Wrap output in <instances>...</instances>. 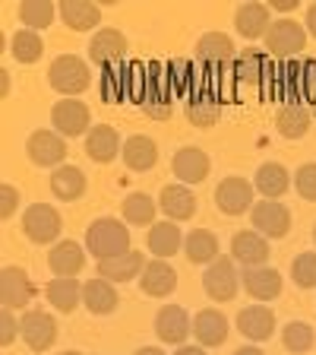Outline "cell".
Wrapping results in <instances>:
<instances>
[{
    "label": "cell",
    "mask_w": 316,
    "mask_h": 355,
    "mask_svg": "<svg viewBox=\"0 0 316 355\" xmlns=\"http://www.w3.org/2000/svg\"><path fill=\"white\" fill-rule=\"evenodd\" d=\"M86 251L98 260H111L130 251V232L120 219L102 216L86 229Z\"/></svg>",
    "instance_id": "cell-1"
},
{
    "label": "cell",
    "mask_w": 316,
    "mask_h": 355,
    "mask_svg": "<svg viewBox=\"0 0 316 355\" xmlns=\"http://www.w3.org/2000/svg\"><path fill=\"white\" fill-rule=\"evenodd\" d=\"M48 83H51L64 98H73L92 86V73H89L86 60H80L76 54H64V58H57L48 67Z\"/></svg>",
    "instance_id": "cell-2"
},
{
    "label": "cell",
    "mask_w": 316,
    "mask_h": 355,
    "mask_svg": "<svg viewBox=\"0 0 316 355\" xmlns=\"http://www.w3.org/2000/svg\"><path fill=\"white\" fill-rule=\"evenodd\" d=\"M203 288H206V295L212 302H231L237 295V288H241V273H237L234 266V257H219L215 263L206 266V273H203Z\"/></svg>",
    "instance_id": "cell-3"
},
{
    "label": "cell",
    "mask_w": 316,
    "mask_h": 355,
    "mask_svg": "<svg viewBox=\"0 0 316 355\" xmlns=\"http://www.w3.org/2000/svg\"><path fill=\"white\" fill-rule=\"evenodd\" d=\"M250 219H253V232H259L263 238H272V241H281L291 232V213H288V207H281L279 200L253 203Z\"/></svg>",
    "instance_id": "cell-4"
},
{
    "label": "cell",
    "mask_w": 316,
    "mask_h": 355,
    "mask_svg": "<svg viewBox=\"0 0 316 355\" xmlns=\"http://www.w3.org/2000/svg\"><path fill=\"white\" fill-rule=\"evenodd\" d=\"M26 155L38 168H60L66 159V143L57 130H35L26 140Z\"/></svg>",
    "instance_id": "cell-5"
},
{
    "label": "cell",
    "mask_w": 316,
    "mask_h": 355,
    "mask_svg": "<svg viewBox=\"0 0 316 355\" xmlns=\"http://www.w3.org/2000/svg\"><path fill=\"white\" fill-rule=\"evenodd\" d=\"M19 327H22V343L32 352H44V349H51L54 340H57V320L41 308L26 311L19 318Z\"/></svg>",
    "instance_id": "cell-6"
},
{
    "label": "cell",
    "mask_w": 316,
    "mask_h": 355,
    "mask_svg": "<svg viewBox=\"0 0 316 355\" xmlns=\"http://www.w3.org/2000/svg\"><path fill=\"white\" fill-rule=\"evenodd\" d=\"M22 232L32 244H54L60 238V216L54 207L35 203L22 213Z\"/></svg>",
    "instance_id": "cell-7"
},
{
    "label": "cell",
    "mask_w": 316,
    "mask_h": 355,
    "mask_svg": "<svg viewBox=\"0 0 316 355\" xmlns=\"http://www.w3.org/2000/svg\"><path fill=\"white\" fill-rule=\"evenodd\" d=\"M304 44H307V29L295 19H279L266 32V48L279 58H295L304 51Z\"/></svg>",
    "instance_id": "cell-8"
},
{
    "label": "cell",
    "mask_w": 316,
    "mask_h": 355,
    "mask_svg": "<svg viewBox=\"0 0 316 355\" xmlns=\"http://www.w3.org/2000/svg\"><path fill=\"white\" fill-rule=\"evenodd\" d=\"M51 124L60 137H82V133L92 130V118H89V108L80 98H60L51 111Z\"/></svg>",
    "instance_id": "cell-9"
},
{
    "label": "cell",
    "mask_w": 316,
    "mask_h": 355,
    "mask_svg": "<svg viewBox=\"0 0 316 355\" xmlns=\"http://www.w3.org/2000/svg\"><path fill=\"white\" fill-rule=\"evenodd\" d=\"M253 193L257 187L247 181V178H225L219 187H215V203L225 216H243L247 209H253Z\"/></svg>",
    "instance_id": "cell-10"
},
{
    "label": "cell",
    "mask_w": 316,
    "mask_h": 355,
    "mask_svg": "<svg viewBox=\"0 0 316 355\" xmlns=\"http://www.w3.org/2000/svg\"><path fill=\"white\" fill-rule=\"evenodd\" d=\"M155 333L162 343L171 346H187V336H193V320L184 308L177 304H165L158 314H155Z\"/></svg>",
    "instance_id": "cell-11"
},
{
    "label": "cell",
    "mask_w": 316,
    "mask_h": 355,
    "mask_svg": "<svg viewBox=\"0 0 316 355\" xmlns=\"http://www.w3.org/2000/svg\"><path fill=\"white\" fill-rule=\"evenodd\" d=\"M35 295L32 288V279L22 266H3L0 273V298H3V311H13V308H26Z\"/></svg>",
    "instance_id": "cell-12"
},
{
    "label": "cell",
    "mask_w": 316,
    "mask_h": 355,
    "mask_svg": "<svg viewBox=\"0 0 316 355\" xmlns=\"http://www.w3.org/2000/svg\"><path fill=\"white\" fill-rule=\"evenodd\" d=\"M231 257L234 263H241L243 270H250V266H266L269 260V238H263L259 232H237L231 238Z\"/></svg>",
    "instance_id": "cell-13"
},
{
    "label": "cell",
    "mask_w": 316,
    "mask_h": 355,
    "mask_svg": "<svg viewBox=\"0 0 316 355\" xmlns=\"http://www.w3.org/2000/svg\"><path fill=\"white\" fill-rule=\"evenodd\" d=\"M127 54V38L120 29H98L89 42V58L98 67L120 64V58Z\"/></svg>",
    "instance_id": "cell-14"
},
{
    "label": "cell",
    "mask_w": 316,
    "mask_h": 355,
    "mask_svg": "<svg viewBox=\"0 0 316 355\" xmlns=\"http://www.w3.org/2000/svg\"><path fill=\"white\" fill-rule=\"evenodd\" d=\"M237 330H241L250 343L272 340V333H275L272 308H263V304H250V308H243L241 314H237Z\"/></svg>",
    "instance_id": "cell-15"
},
{
    "label": "cell",
    "mask_w": 316,
    "mask_h": 355,
    "mask_svg": "<svg viewBox=\"0 0 316 355\" xmlns=\"http://www.w3.org/2000/svg\"><path fill=\"white\" fill-rule=\"evenodd\" d=\"M241 286L257 302H272V298L281 295V273L272 266H250V270L241 273Z\"/></svg>",
    "instance_id": "cell-16"
},
{
    "label": "cell",
    "mask_w": 316,
    "mask_h": 355,
    "mask_svg": "<svg viewBox=\"0 0 316 355\" xmlns=\"http://www.w3.org/2000/svg\"><path fill=\"white\" fill-rule=\"evenodd\" d=\"M171 171H174L177 181H184L187 187L206 181L209 175V155L196 146H184L174 153V162H171Z\"/></svg>",
    "instance_id": "cell-17"
},
{
    "label": "cell",
    "mask_w": 316,
    "mask_h": 355,
    "mask_svg": "<svg viewBox=\"0 0 316 355\" xmlns=\"http://www.w3.org/2000/svg\"><path fill=\"white\" fill-rule=\"evenodd\" d=\"M120 149H124L120 146V133L111 124H95L86 133V155L92 159V162L108 165L111 159H118Z\"/></svg>",
    "instance_id": "cell-18"
},
{
    "label": "cell",
    "mask_w": 316,
    "mask_h": 355,
    "mask_svg": "<svg viewBox=\"0 0 316 355\" xmlns=\"http://www.w3.org/2000/svg\"><path fill=\"white\" fill-rule=\"evenodd\" d=\"M174 288H177V273L168 260H152V263H146V270H142V276H140L142 295L165 298V295H171Z\"/></svg>",
    "instance_id": "cell-19"
},
{
    "label": "cell",
    "mask_w": 316,
    "mask_h": 355,
    "mask_svg": "<svg viewBox=\"0 0 316 355\" xmlns=\"http://www.w3.org/2000/svg\"><path fill=\"white\" fill-rule=\"evenodd\" d=\"M193 336H196V343L203 349L221 346V343L228 340V320H225V314L215 308L199 311L196 318H193Z\"/></svg>",
    "instance_id": "cell-20"
},
{
    "label": "cell",
    "mask_w": 316,
    "mask_h": 355,
    "mask_svg": "<svg viewBox=\"0 0 316 355\" xmlns=\"http://www.w3.org/2000/svg\"><path fill=\"white\" fill-rule=\"evenodd\" d=\"M146 270V257L140 251H127L120 257L98 260V276L108 282H133L136 276H142Z\"/></svg>",
    "instance_id": "cell-21"
},
{
    "label": "cell",
    "mask_w": 316,
    "mask_h": 355,
    "mask_svg": "<svg viewBox=\"0 0 316 355\" xmlns=\"http://www.w3.org/2000/svg\"><path fill=\"white\" fill-rule=\"evenodd\" d=\"M158 209L168 216L171 222H184L196 213V197L187 184H168L158 197Z\"/></svg>",
    "instance_id": "cell-22"
},
{
    "label": "cell",
    "mask_w": 316,
    "mask_h": 355,
    "mask_svg": "<svg viewBox=\"0 0 316 355\" xmlns=\"http://www.w3.org/2000/svg\"><path fill=\"white\" fill-rule=\"evenodd\" d=\"M120 295H118V288H114V282L108 279H92L82 286V304H86L89 314H95V318H104V314H111V311L118 308Z\"/></svg>",
    "instance_id": "cell-23"
},
{
    "label": "cell",
    "mask_w": 316,
    "mask_h": 355,
    "mask_svg": "<svg viewBox=\"0 0 316 355\" xmlns=\"http://www.w3.org/2000/svg\"><path fill=\"white\" fill-rule=\"evenodd\" d=\"M272 26V16H269V3H241L234 13V29L243 38H266Z\"/></svg>",
    "instance_id": "cell-24"
},
{
    "label": "cell",
    "mask_w": 316,
    "mask_h": 355,
    "mask_svg": "<svg viewBox=\"0 0 316 355\" xmlns=\"http://www.w3.org/2000/svg\"><path fill=\"white\" fill-rule=\"evenodd\" d=\"M48 266L54 270V276H64V279H73L86 266V251H82L76 241H57L48 254Z\"/></svg>",
    "instance_id": "cell-25"
},
{
    "label": "cell",
    "mask_w": 316,
    "mask_h": 355,
    "mask_svg": "<svg viewBox=\"0 0 316 355\" xmlns=\"http://www.w3.org/2000/svg\"><path fill=\"white\" fill-rule=\"evenodd\" d=\"M120 155H124V165L130 171H149V168H155V162H158V146H155L152 137L136 133V137L124 140Z\"/></svg>",
    "instance_id": "cell-26"
},
{
    "label": "cell",
    "mask_w": 316,
    "mask_h": 355,
    "mask_svg": "<svg viewBox=\"0 0 316 355\" xmlns=\"http://www.w3.org/2000/svg\"><path fill=\"white\" fill-rule=\"evenodd\" d=\"M149 251L155 254V260H165V257H174L180 248H184V235H180V229H177L174 222H155V225H149Z\"/></svg>",
    "instance_id": "cell-27"
},
{
    "label": "cell",
    "mask_w": 316,
    "mask_h": 355,
    "mask_svg": "<svg viewBox=\"0 0 316 355\" xmlns=\"http://www.w3.org/2000/svg\"><path fill=\"white\" fill-rule=\"evenodd\" d=\"M253 187L263 193V200H279L281 193L291 187V175H288L285 165L266 162V165H259L257 175H253Z\"/></svg>",
    "instance_id": "cell-28"
},
{
    "label": "cell",
    "mask_w": 316,
    "mask_h": 355,
    "mask_svg": "<svg viewBox=\"0 0 316 355\" xmlns=\"http://www.w3.org/2000/svg\"><path fill=\"white\" fill-rule=\"evenodd\" d=\"M310 114L304 105L297 102H288L279 108V114H275V127H279V133L285 137V140H304L310 130Z\"/></svg>",
    "instance_id": "cell-29"
},
{
    "label": "cell",
    "mask_w": 316,
    "mask_h": 355,
    "mask_svg": "<svg viewBox=\"0 0 316 355\" xmlns=\"http://www.w3.org/2000/svg\"><path fill=\"white\" fill-rule=\"evenodd\" d=\"M51 193L57 200H64V203L80 200L82 193H86V175H82V168H76V165H60V168H54Z\"/></svg>",
    "instance_id": "cell-30"
},
{
    "label": "cell",
    "mask_w": 316,
    "mask_h": 355,
    "mask_svg": "<svg viewBox=\"0 0 316 355\" xmlns=\"http://www.w3.org/2000/svg\"><path fill=\"white\" fill-rule=\"evenodd\" d=\"M60 19L70 26L73 32H86V29H95L98 19H102V10L89 0H64L60 3Z\"/></svg>",
    "instance_id": "cell-31"
},
{
    "label": "cell",
    "mask_w": 316,
    "mask_h": 355,
    "mask_svg": "<svg viewBox=\"0 0 316 355\" xmlns=\"http://www.w3.org/2000/svg\"><path fill=\"white\" fill-rule=\"evenodd\" d=\"M234 42L225 32H206L196 42V58L206 64H228V60H234Z\"/></svg>",
    "instance_id": "cell-32"
},
{
    "label": "cell",
    "mask_w": 316,
    "mask_h": 355,
    "mask_svg": "<svg viewBox=\"0 0 316 355\" xmlns=\"http://www.w3.org/2000/svg\"><path fill=\"white\" fill-rule=\"evenodd\" d=\"M184 254L190 263H215L219 260V238L206 229H196L184 238Z\"/></svg>",
    "instance_id": "cell-33"
},
{
    "label": "cell",
    "mask_w": 316,
    "mask_h": 355,
    "mask_svg": "<svg viewBox=\"0 0 316 355\" xmlns=\"http://www.w3.org/2000/svg\"><path fill=\"white\" fill-rule=\"evenodd\" d=\"M44 295H48V302H51L57 311L70 314V311H76L80 302H82V286L76 279H64V276H57V279L48 282Z\"/></svg>",
    "instance_id": "cell-34"
},
{
    "label": "cell",
    "mask_w": 316,
    "mask_h": 355,
    "mask_svg": "<svg viewBox=\"0 0 316 355\" xmlns=\"http://www.w3.org/2000/svg\"><path fill=\"white\" fill-rule=\"evenodd\" d=\"M140 108H142V114L152 121H168L171 108H174V105H171V92L158 80H149L146 92L140 96Z\"/></svg>",
    "instance_id": "cell-35"
},
{
    "label": "cell",
    "mask_w": 316,
    "mask_h": 355,
    "mask_svg": "<svg viewBox=\"0 0 316 355\" xmlns=\"http://www.w3.org/2000/svg\"><path fill=\"white\" fill-rule=\"evenodd\" d=\"M155 209H158V203L149 193H127L120 213L130 225H155Z\"/></svg>",
    "instance_id": "cell-36"
},
{
    "label": "cell",
    "mask_w": 316,
    "mask_h": 355,
    "mask_svg": "<svg viewBox=\"0 0 316 355\" xmlns=\"http://www.w3.org/2000/svg\"><path fill=\"white\" fill-rule=\"evenodd\" d=\"M41 51H44V42L32 29H19L13 35V42H10V58L19 60V64H35L41 58Z\"/></svg>",
    "instance_id": "cell-37"
},
{
    "label": "cell",
    "mask_w": 316,
    "mask_h": 355,
    "mask_svg": "<svg viewBox=\"0 0 316 355\" xmlns=\"http://www.w3.org/2000/svg\"><path fill=\"white\" fill-rule=\"evenodd\" d=\"M187 118L196 127H215L221 118V105L212 96H193L187 102Z\"/></svg>",
    "instance_id": "cell-38"
},
{
    "label": "cell",
    "mask_w": 316,
    "mask_h": 355,
    "mask_svg": "<svg viewBox=\"0 0 316 355\" xmlns=\"http://www.w3.org/2000/svg\"><path fill=\"white\" fill-rule=\"evenodd\" d=\"M51 19H54V3H48V0H26L19 7V22L32 32L48 29Z\"/></svg>",
    "instance_id": "cell-39"
},
{
    "label": "cell",
    "mask_w": 316,
    "mask_h": 355,
    "mask_svg": "<svg viewBox=\"0 0 316 355\" xmlns=\"http://www.w3.org/2000/svg\"><path fill=\"white\" fill-rule=\"evenodd\" d=\"M281 343H285L288 352L304 355V352H310V349H313L316 333H313V327L304 324V320H291V324L281 330Z\"/></svg>",
    "instance_id": "cell-40"
},
{
    "label": "cell",
    "mask_w": 316,
    "mask_h": 355,
    "mask_svg": "<svg viewBox=\"0 0 316 355\" xmlns=\"http://www.w3.org/2000/svg\"><path fill=\"white\" fill-rule=\"evenodd\" d=\"M266 70H269V60L259 48H247V51L237 54V76L243 83H259Z\"/></svg>",
    "instance_id": "cell-41"
},
{
    "label": "cell",
    "mask_w": 316,
    "mask_h": 355,
    "mask_svg": "<svg viewBox=\"0 0 316 355\" xmlns=\"http://www.w3.org/2000/svg\"><path fill=\"white\" fill-rule=\"evenodd\" d=\"M127 73L120 70V64H111L104 67V76H102V98L104 102H120L124 98V89H127Z\"/></svg>",
    "instance_id": "cell-42"
},
{
    "label": "cell",
    "mask_w": 316,
    "mask_h": 355,
    "mask_svg": "<svg viewBox=\"0 0 316 355\" xmlns=\"http://www.w3.org/2000/svg\"><path fill=\"white\" fill-rule=\"evenodd\" d=\"M291 279L301 288H316V251L297 254L291 263Z\"/></svg>",
    "instance_id": "cell-43"
},
{
    "label": "cell",
    "mask_w": 316,
    "mask_h": 355,
    "mask_svg": "<svg viewBox=\"0 0 316 355\" xmlns=\"http://www.w3.org/2000/svg\"><path fill=\"white\" fill-rule=\"evenodd\" d=\"M295 187L304 200H316V162H307L297 168L295 175Z\"/></svg>",
    "instance_id": "cell-44"
},
{
    "label": "cell",
    "mask_w": 316,
    "mask_h": 355,
    "mask_svg": "<svg viewBox=\"0 0 316 355\" xmlns=\"http://www.w3.org/2000/svg\"><path fill=\"white\" fill-rule=\"evenodd\" d=\"M0 343L3 346H13L16 343V336H22V327H19V320L13 318V311H3V318H0Z\"/></svg>",
    "instance_id": "cell-45"
},
{
    "label": "cell",
    "mask_w": 316,
    "mask_h": 355,
    "mask_svg": "<svg viewBox=\"0 0 316 355\" xmlns=\"http://www.w3.org/2000/svg\"><path fill=\"white\" fill-rule=\"evenodd\" d=\"M0 203H3V207H0V216L10 219V216L16 213V207H19V191H16L13 184H3L0 187Z\"/></svg>",
    "instance_id": "cell-46"
},
{
    "label": "cell",
    "mask_w": 316,
    "mask_h": 355,
    "mask_svg": "<svg viewBox=\"0 0 316 355\" xmlns=\"http://www.w3.org/2000/svg\"><path fill=\"white\" fill-rule=\"evenodd\" d=\"M304 29H307L310 35L316 38V3H310V7H307V19H304Z\"/></svg>",
    "instance_id": "cell-47"
},
{
    "label": "cell",
    "mask_w": 316,
    "mask_h": 355,
    "mask_svg": "<svg viewBox=\"0 0 316 355\" xmlns=\"http://www.w3.org/2000/svg\"><path fill=\"white\" fill-rule=\"evenodd\" d=\"M272 7L279 10V13H291V10L297 7V0H272Z\"/></svg>",
    "instance_id": "cell-48"
},
{
    "label": "cell",
    "mask_w": 316,
    "mask_h": 355,
    "mask_svg": "<svg viewBox=\"0 0 316 355\" xmlns=\"http://www.w3.org/2000/svg\"><path fill=\"white\" fill-rule=\"evenodd\" d=\"M174 355H206V349L203 346H177Z\"/></svg>",
    "instance_id": "cell-49"
},
{
    "label": "cell",
    "mask_w": 316,
    "mask_h": 355,
    "mask_svg": "<svg viewBox=\"0 0 316 355\" xmlns=\"http://www.w3.org/2000/svg\"><path fill=\"white\" fill-rule=\"evenodd\" d=\"M234 355H266V352L259 346H243V349H237Z\"/></svg>",
    "instance_id": "cell-50"
},
{
    "label": "cell",
    "mask_w": 316,
    "mask_h": 355,
    "mask_svg": "<svg viewBox=\"0 0 316 355\" xmlns=\"http://www.w3.org/2000/svg\"><path fill=\"white\" fill-rule=\"evenodd\" d=\"M136 355H165V352H162V349H158V346H146V349H140V352H136Z\"/></svg>",
    "instance_id": "cell-51"
},
{
    "label": "cell",
    "mask_w": 316,
    "mask_h": 355,
    "mask_svg": "<svg viewBox=\"0 0 316 355\" xmlns=\"http://www.w3.org/2000/svg\"><path fill=\"white\" fill-rule=\"evenodd\" d=\"M0 80H3V96L10 92V70H0Z\"/></svg>",
    "instance_id": "cell-52"
},
{
    "label": "cell",
    "mask_w": 316,
    "mask_h": 355,
    "mask_svg": "<svg viewBox=\"0 0 316 355\" xmlns=\"http://www.w3.org/2000/svg\"><path fill=\"white\" fill-rule=\"evenodd\" d=\"M60 355H82V352H60Z\"/></svg>",
    "instance_id": "cell-53"
},
{
    "label": "cell",
    "mask_w": 316,
    "mask_h": 355,
    "mask_svg": "<svg viewBox=\"0 0 316 355\" xmlns=\"http://www.w3.org/2000/svg\"><path fill=\"white\" fill-rule=\"evenodd\" d=\"M310 114H313V118H316V102H313V111H310Z\"/></svg>",
    "instance_id": "cell-54"
},
{
    "label": "cell",
    "mask_w": 316,
    "mask_h": 355,
    "mask_svg": "<svg viewBox=\"0 0 316 355\" xmlns=\"http://www.w3.org/2000/svg\"><path fill=\"white\" fill-rule=\"evenodd\" d=\"M313 241H316V225H313Z\"/></svg>",
    "instance_id": "cell-55"
}]
</instances>
